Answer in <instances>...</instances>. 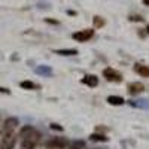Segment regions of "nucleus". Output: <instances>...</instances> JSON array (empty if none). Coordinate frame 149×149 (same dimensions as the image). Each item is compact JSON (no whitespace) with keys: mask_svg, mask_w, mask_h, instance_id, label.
<instances>
[{"mask_svg":"<svg viewBox=\"0 0 149 149\" xmlns=\"http://www.w3.org/2000/svg\"><path fill=\"white\" fill-rule=\"evenodd\" d=\"M40 137H42V134L37 130H33L29 136L21 139V149H34V148H37V143L40 142Z\"/></svg>","mask_w":149,"mask_h":149,"instance_id":"nucleus-1","label":"nucleus"},{"mask_svg":"<svg viewBox=\"0 0 149 149\" xmlns=\"http://www.w3.org/2000/svg\"><path fill=\"white\" fill-rule=\"evenodd\" d=\"M17 143V136L15 133H3V137H2V143H0V149H14Z\"/></svg>","mask_w":149,"mask_h":149,"instance_id":"nucleus-2","label":"nucleus"},{"mask_svg":"<svg viewBox=\"0 0 149 149\" xmlns=\"http://www.w3.org/2000/svg\"><path fill=\"white\" fill-rule=\"evenodd\" d=\"M46 149H66L69 146L67 140L64 137H52L46 142Z\"/></svg>","mask_w":149,"mask_h":149,"instance_id":"nucleus-3","label":"nucleus"},{"mask_svg":"<svg viewBox=\"0 0 149 149\" xmlns=\"http://www.w3.org/2000/svg\"><path fill=\"white\" fill-rule=\"evenodd\" d=\"M94 36V30L91 29H85V30H81V31H76V33H73V39L76 40V42H86V40H90L91 37Z\"/></svg>","mask_w":149,"mask_h":149,"instance_id":"nucleus-4","label":"nucleus"},{"mask_svg":"<svg viewBox=\"0 0 149 149\" xmlns=\"http://www.w3.org/2000/svg\"><path fill=\"white\" fill-rule=\"evenodd\" d=\"M103 76H104L107 81H110V82H121V81H122V76H121V74H119L115 69H110V67L104 69Z\"/></svg>","mask_w":149,"mask_h":149,"instance_id":"nucleus-5","label":"nucleus"},{"mask_svg":"<svg viewBox=\"0 0 149 149\" xmlns=\"http://www.w3.org/2000/svg\"><path fill=\"white\" fill-rule=\"evenodd\" d=\"M18 125H19V122H18L17 118H14V116L6 118L5 122H3V133H12Z\"/></svg>","mask_w":149,"mask_h":149,"instance_id":"nucleus-6","label":"nucleus"},{"mask_svg":"<svg viewBox=\"0 0 149 149\" xmlns=\"http://www.w3.org/2000/svg\"><path fill=\"white\" fill-rule=\"evenodd\" d=\"M143 90H145V85H143L142 82H131V84L128 85V91H130V94H133V95L142 93Z\"/></svg>","mask_w":149,"mask_h":149,"instance_id":"nucleus-7","label":"nucleus"},{"mask_svg":"<svg viewBox=\"0 0 149 149\" xmlns=\"http://www.w3.org/2000/svg\"><path fill=\"white\" fill-rule=\"evenodd\" d=\"M107 103L112 104V106H122L124 103H125V100H124L122 97H119V95H109L107 97Z\"/></svg>","mask_w":149,"mask_h":149,"instance_id":"nucleus-8","label":"nucleus"},{"mask_svg":"<svg viewBox=\"0 0 149 149\" xmlns=\"http://www.w3.org/2000/svg\"><path fill=\"white\" fill-rule=\"evenodd\" d=\"M82 82L85 85H88V86H97L98 85V79H97V76H94V74H86V76H84Z\"/></svg>","mask_w":149,"mask_h":149,"instance_id":"nucleus-9","label":"nucleus"},{"mask_svg":"<svg viewBox=\"0 0 149 149\" xmlns=\"http://www.w3.org/2000/svg\"><path fill=\"white\" fill-rule=\"evenodd\" d=\"M134 72L139 73V74H142V76H145V78L149 76V67H146V66H143V64H136V66H134Z\"/></svg>","mask_w":149,"mask_h":149,"instance_id":"nucleus-10","label":"nucleus"},{"mask_svg":"<svg viewBox=\"0 0 149 149\" xmlns=\"http://www.w3.org/2000/svg\"><path fill=\"white\" fill-rule=\"evenodd\" d=\"M36 73L43 74V76H51L52 70H51V67H48V66H39V67L36 69Z\"/></svg>","mask_w":149,"mask_h":149,"instance_id":"nucleus-11","label":"nucleus"},{"mask_svg":"<svg viewBox=\"0 0 149 149\" xmlns=\"http://www.w3.org/2000/svg\"><path fill=\"white\" fill-rule=\"evenodd\" d=\"M19 85H21V88H24V90H36L37 88V85L34 82H31V81H22Z\"/></svg>","mask_w":149,"mask_h":149,"instance_id":"nucleus-12","label":"nucleus"},{"mask_svg":"<svg viewBox=\"0 0 149 149\" xmlns=\"http://www.w3.org/2000/svg\"><path fill=\"white\" fill-rule=\"evenodd\" d=\"M33 130H34V128H33L31 125H24V127L19 130V137H21V139H22V137H26V136H29Z\"/></svg>","mask_w":149,"mask_h":149,"instance_id":"nucleus-13","label":"nucleus"},{"mask_svg":"<svg viewBox=\"0 0 149 149\" xmlns=\"http://www.w3.org/2000/svg\"><path fill=\"white\" fill-rule=\"evenodd\" d=\"M55 54H58V55H76L78 51L76 49H58V51H55Z\"/></svg>","mask_w":149,"mask_h":149,"instance_id":"nucleus-14","label":"nucleus"},{"mask_svg":"<svg viewBox=\"0 0 149 149\" xmlns=\"http://www.w3.org/2000/svg\"><path fill=\"white\" fill-rule=\"evenodd\" d=\"M90 139L94 140V142H107V137H106L104 134H97V133L95 134H91Z\"/></svg>","mask_w":149,"mask_h":149,"instance_id":"nucleus-15","label":"nucleus"},{"mask_svg":"<svg viewBox=\"0 0 149 149\" xmlns=\"http://www.w3.org/2000/svg\"><path fill=\"white\" fill-rule=\"evenodd\" d=\"M84 148H85V143H84V142H79V140L73 142V143L69 146V149H84Z\"/></svg>","mask_w":149,"mask_h":149,"instance_id":"nucleus-16","label":"nucleus"},{"mask_svg":"<svg viewBox=\"0 0 149 149\" xmlns=\"http://www.w3.org/2000/svg\"><path fill=\"white\" fill-rule=\"evenodd\" d=\"M94 24H95V27H103L104 26V19L100 18V17H94Z\"/></svg>","mask_w":149,"mask_h":149,"instance_id":"nucleus-17","label":"nucleus"},{"mask_svg":"<svg viewBox=\"0 0 149 149\" xmlns=\"http://www.w3.org/2000/svg\"><path fill=\"white\" fill-rule=\"evenodd\" d=\"M51 128L52 130H58V131H63V127H60L58 124H51Z\"/></svg>","mask_w":149,"mask_h":149,"instance_id":"nucleus-18","label":"nucleus"},{"mask_svg":"<svg viewBox=\"0 0 149 149\" xmlns=\"http://www.w3.org/2000/svg\"><path fill=\"white\" fill-rule=\"evenodd\" d=\"M0 93H3V94H8V95L10 94V91H9L8 88H2V86H0Z\"/></svg>","mask_w":149,"mask_h":149,"instance_id":"nucleus-19","label":"nucleus"},{"mask_svg":"<svg viewBox=\"0 0 149 149\" xmlns=\"http://www.w3.org/2000/svg\"><path fill=\"white\" fill-rule=\"evenodd\" d=\"M143 3H145L146 6H149V0H143Z\"/></svg>","mask_w":149,"mask_h":149,"instance_id":"nucleus-20","label":"nucleus"},{"mask_svg":"<svg viewBox=\"0 0 149 149\" xmlns=\"http://www.w3.org/2000/svg\"><path fill=\"white\" fill-rule=\"evenodd\" d=\"M148 33H149V26H148Z\"/></svg>","mask_w":149,"mask_h":149,"instance_id":"nucleus-21","label":"nucleus"},{"mask_svg":"<svg viewBox=\"0 0 149 149\" xmlns=\"http://www.w3.org/2000/svg\"><path fill=\"white\" fill-rule=\"evenodd\" d=\"M34 149H37V148H34Z\"/></svg>","mask_w":149,"mask_h":149,"instance_id":"nucleus-22","label":"nucleus"}]
</instances>
